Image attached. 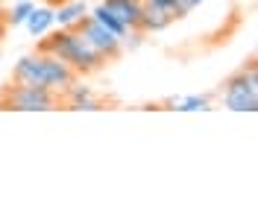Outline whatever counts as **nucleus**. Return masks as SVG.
Wrapping results in <instances>:
<instances>
[{
  "label": "nucleus",
  "mask_w": 258,
  "mask_h": 214,
  "mask_svg": "<svg viewBox=\"0 0 258 214\" xmlns=\"http://www.w3.org/2000/svg\"><path fill=\"white\" fill-rule=\"evenodd\" d=\"M35 53H50L56 59H62L77 70V77H88V74H97L100 67L106 65V59L97 53L85 38H82L77 30H50L47 35H41Z\"/></svg>",
  "instance_id": "1"
},
{
  "label": "nucleus",
  "mask_w": 258,
  "mask_h": 214,
  "mask_svg": "<svg viewBox=\"0 0 258 214\" xmlns=\"http://www.w3.org/2000/svg\"><path fill=\"white\" fill-rule=\"evenodd\" d=\"M220 100L229 112H246V115H255L258 112V65L255 59H249L246 65L232 74L223 83Z\"/></svg>",
  "instance_id": "2"
},
{
  "label": "nucleus",
  "mask_w": 258,
  "mask_h": 214,
  "mask_svg": "<svg viewBox=\"0 0 258 214\" xmlns=\"http://www.w3.org/2000/svg\"><path fill=\"white\" fill-rule=\"evenodd\" d=\"M59 109V94L35 85H3L0 91V112H53Z\"/></svg>",
  "instance_id": "3"
},
{
  "label": "nucleus",
  "mask_w": 258,
  "mask_h": 214,
  "mask_svg": "<svg viewBox=\"0 0 258 214\" xmlns=\"http://www.w3.org/2000/svg\"><path fill=\"white\" fill-rule=\"evenodd\" d=\"M77 33H80L82 38H85V41H88V44H91V47H94L100 56H103V59H106V62H114V59H120V53H123V44H120V38H117L114 33H109L106 27H100V24H97L91 15L82 18V24L77 27Z\"/></svg>",
  "instance_id": "4"
},
{
  "label": "nucleus",
  "mask_w": 258,
  "mask_h": 214,
  "mask_svg": "<svg viewBox=\"0 0 258 214\" xmlns=\"http://www.w3.org/2000/svg\"><path fill=\"white\" fill-rule=\"evenodd\" d=\"M12 83L35 85V88H47L41 53H32V56H24V59H18V65L12 67Z\"/></svg>",
  "instance_id": "5"
},
{
  "label": "nucleus",
  "mask_w": 258,
  "mask_h": 214,
  "mask_svg": "<svg viewBox=\"0 0 258 214\" xmlns=\"http://www.w3.org/2000/svg\"><path fill=\"white\" fill-rule=\"evenodd\" d=\"M41 62H44V80H47V88L50 91H56V94L77 80V70L68 65V62L56 59V56H50V53H41Z\"/></svg>",
  "instance_id": "6"
},
{
  "label": "nucleus",
  "mask_w": 258,
  "mask_h": 214,
  "mask_svg": "<svg viewBox=\"0 0 258 214\" xmlns=\"http://www.w3.org/2000/svg\"><path fill=\"white\" fill-rule=\"evenodd\" d=\"M103 6H106L126 30H138L141 15H144V0H103Z\"/></svg>",
  "instance_id": "7"
},
{
  "label": "nucleus",
  "mask_w": 258,
  "mask_h": 214,
  "mask_svg": "<svg viewBox=\"0 0 258 214\" xmlns=\"http://www.w3.org/2000/svg\"><path fill=\"white\" fill-rule=\"evenodd\" d=\"M85 15H88L85 0H62L59 9H53V21H56L59 30H77Z\"/></svg>",
  "instance_id": "8"
},
{
  "label": "nucleus",
  "mask_w": 258,
  "mask_h": 214,
  "mask_svg": "<svg viewBox=\"0 0 258 214\" xmlns=\"http://www.w3.org/2000/svg\"><path fill=\"white\" fill-rule=\"evenodd\" d=\"M24 27H27V33H30L32 38L47 35L50 30L56 27V21H53V6H32V12L27 15Z\"/></svg>",
  "instance_id": "9"
},
{
  "label": "nucleus",
  "mask_w": 258,
  "mask_h": 214,
  "mask_svg": "<svg viewBox=\"0 0 258 214\" xmlns=\"http://www.w3.org/2000/svg\"><path fill=\"white\" fill-rule=\"evenodd\" d=\"M173 24V18L167 15V12H161V9H153V6H147L144 3V15H141V24H138V30L141 33H161V30H167Z\"/></svg>",
  "instance_id": "10"
},
{
  "label": "nucleus",
  "mask_w": 258,
  "mask_h": 214,
  "mask_svg": "<svg viewBox=\"0 0 258 214\" xmlns=\"http://www.w3.org/2000/svg\"><path fill=\"white\" fill-rule=\"evenodd\" d=\"M167 106L176 112H211V94H188V97H170Z\"/></svg>",
  "instance_id": "11"
},
{
  "label": "nucleus",
  "mask_w": 258,
  "mask_h": 214,
  "mask_svg": "<svg viewBox=\"0 0 258 214\" xmlns=\"http://www.w3.org/2000/svg\"><path fill=\"white\" fill-rule=\"evenodd\" d=\"M88 15L94 18V21H97V24H100V27H106L109 33H114V35H117V38H123V35L129 33L126 27H123V24H120V21H117V18H114L112 12H109V9L103 6V3H97L94 9H88Z\"/></svg>",
  "instance_id": "12"
},
{
  "label": "nucleus",
  "mask_w": 258,
  "mask_h": 214,
  "mask_svg": "<svg viewBox=\"0 0 258 214\" xmlns=\"http://www.w3.org/2000/svg\"><path fill=\"white\" fill-rule=\"evenodd\" d=\"M32 6H35L32 0H15V3H12V12L6 15V24H9V27H24V21H27V15L32 12Z\"/></svg>",
  "instance_id": "13"
},
{
  "label": "nucleus",
  "mask_w": 258,
  "mask_h": 214,
  "mask_svg": "<svg viewBox=\"0 0 258 214\" xmlns=\"http://www.w3.org/2000/svg\"><path fill=\"white\" fill-rule=\"evenodd\" d=\"M64 109H68V112H103V109H106V100L97 97V94H91V97H85V100L68 103Z\"/></svg>",
  "instance_id": "14"
},
{
  "label": "nucleus",
  "mask_w": 258,
  "mask_h": 214,
  "mask_svg": "<svg viewBox=\"0 0 258 214\" xmlns=\"http://www.w3.org/2000/svg\"><path fill=\"white\" fill-rule=\"evenodd\" d=\"M147 6H153V9H161V12H167V15L173 18V21H182L185 12L176 6V0H144Z\"/></svg>",
  "instance_id": "15"
},
{
  "label": "nucleus",
  "mask_w": 258,
  "mask_h": 214,
  "mask_svg": "<svg viewBox=\"0 0 258 214\" xmlns=\"http://www.w3.org/2000/svg\"><path fill=\"white\" fill-rule=\"evenodd\" d=\"M203 3H206V0H176V6L182 9V12H185V15H191L194 9H200Z\"/></svg>",
  "instance_id": "16"
},
{
  "label": "nucleus",
  "mask_w": 258,
  "mask_h": 214,
  "mask_svg": "<svg viewBox=\"0 0 258 214\" xmlns=\"http://www.w3.org/2000/svg\"><path fill=\"white\" fill-rule=\"evenodd\" d=\"M6 27H9V24H6V18H0V38H3V33H6Z\"/></svg>",
  "instance_id": "17"
}]
</instances>
